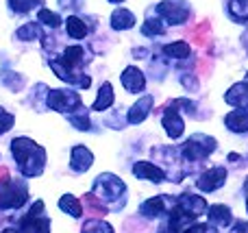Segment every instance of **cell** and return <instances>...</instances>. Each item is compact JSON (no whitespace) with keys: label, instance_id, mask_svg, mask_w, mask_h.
<instances>
[{"label":"cell","instance_id":"14","mask_svg":"<svg viewBox=\"0 0 248 233\" xmlns=\"http://www.w3.org/2000/svg\"><path fill=\"white\" fill-rule=\"evenodd\" d=\"M150 109H153V96H141V98L128 109V116H126L128 122H131V124H140V122H144L146 118H148Z\"/></svg>","mask_w":248,"mask_h":233},{"label":"cell","instance_id":"11","mask_svg":"<svg viewBox=\"0 0 248 233\" xmlns=\"http://www.w3.org/2000/svg\"><path fill=\"white\" fill-rule=\"evenodd\" d=\"M163 109H166V111H163V118H161L163 129H166V133L170 135L172 140H179L181 135H183V129H185L183 118H181V113L172 107H163Z\"/></svg>","mask_w":248,"mask_h":233},{"label":"cell","instance_id":"13","mask_svg":"<svg viewBox=\"0 0 248 233\" xmlns=\"http://www.w3.org/2000/svg\"><path fill=\"white\" fill-rule=\"evenodd\" d=\"M92 164H94V155H92V151H87L85 146H74L72 148V161H70V166H72L74 172H87V170L92 168Z\"/></svg>","mask_w":248,"mask_h":233},{"label":"cell","instance_id":"7","mask_svg":"<svg viewBox=\"0 0 248 233\" xmlns=\"http://www.w3.org/2000/svg\"><path fill=\"white\" fill-rule=\"evenodd\" d=\"M46 103L50 109H55V111H59V113H65V116L83 107L81 96L70 90H50Z\"/></svg>","mask_w":248,"mask_h":233},{"label":"cell","instance_id":"25","mask_svg":"<svg viewBox=\"0 0 248 233\" xmlns=\"http://www.w3.org/2000/svg\"><path fill=\"white\" fill-rule=\"evenodd\" d=\"M229 13H231L233 20L248 22V0H231V4H229Z\"/></svg>","mask_w":248,"mask_h":233},{"label":"cell","instance_id":"27","mask_svg":"<svg viewBox=\"0 0 248 233\" xmlns=\"http://www.w3.org/2000/svg\"><path fill=\"white\" fill-rule=\"evenodd\" d=\"M68 120L72 122L77 129H81V131H90V118H87V111L85 109H77V111H72V113H68Z\"/></svg>","mask_w":248,"mask_h":233},{"label":"cell","instance_id":"32","mask_svg":"<svg viewBox=\"0 0 248 233\" xmlns=\"http://www.w3.org/2000/svg\"><path fill=\"white\" fill-rule=\"evenodd\" d=\"M209 31H211L209 22H201V26H198V29L194 31V35H192L194 44H198V46H205L207 39H209Z\"/></svg>","mask_w":248,"mask_h":233},{"label":"cell","instance_id":"41","mask_svg":"<svg viewBox=\"0 0 248 233\" xmlns=\"http://www.w3.org/2000/svg\"><path fill=\"white\" fill-rule=\"evenodd\" d=\"M246 81H248V78H246Z\"/></svg>","mask_w":248,"mask_h":233},{"label":"cell","instance_id":"23","mask_svg":"<svg viewBox=\"0 0 248 233\" xmlns=\"http://www.w3.org/2000/svg\"><path fill=\"white\" fill-rule=\"evenodd\" d=\"M83 205H85L87 212H90L94 218H103L105 214H107V205H105L96 194H85L83 196Z\"/></svg>","mask_w":248,"mask_h":233},{"label":"cell","instance_id":"6","mask_svg":"<svg viewBox=\"0 0 248 233\" xmlns=\"http://www.w3.org/2000/svg\"><path fill=\"white\" fill-rule=\"evenodd\" d=\"M216 148H218V144H216V140L211 138V135L196 133L183 144L181 155H183L187 161H202V159H207Z\"/></svg>","mask_w":248,"mask_h":233},{"label":"cell","instance_id":"19","mask_svg":"<svg viewBox=\"0 0 248 233\" xmlns=\"http://www.w3.org/2000/svg\"><path fill=\"white\" fill-rule=\"evenodd\" d=\"M135 24V16H133L128 9H116L111 13V26L116 31H126Z\"/></svg>","mask_w":248,"mask_h":233},{"label":"cell","instance_id":"5","mask_svg":"<svg viewBox=\"0 0 248 233\" xmlns=\"http://www.w3.org/2000/svg\"><path fill=\"white\" fill-rule=\"evenodd\" d=\"M44 214H46L44 203L42 201H35L31 212L20 220V227H17V229H7L2 233H48L50 220H48Z\"/></svg>","mask_w":248,"mask_h":233},{"label":"cell","instance_id":"18","mask_svg":"<svg viewBox=\"0 0 248 233\" xmlns=\"http://www.w3.org/2000/svg\"><path fill=\"white\" fill-rule=\"evenodd\" d=\"M207 216H209L211 225L218 227V229H222V227H229L233 222V214H231V209H229L227 205H211Z\"/></svg>","mask_w":248,"mask_h":233},{"label":"cell","instance_id":"30","mask_svg":"<svg viewBox=\"0 0 248 233\" xmlns=\"http://www.w3.org/2000/svg\"><path fill=\"white\" fill-rule=\"evenodd\" d=\"M16 35H17V39H37V37H42V29H39V24L31 22V24L17 29Z\"/></svg>","mask_w":248,"mask_h":233},{"label":"cell","instance_id":"21","mask_svg":"<svg viewBox=\"0 0 248 233\" xmlns=\"http://www.w3.org/2000/svg\"><path fill=\"white\" fill-rule=\"evenodd\" d=\"M140 212L144 214V216H148V218L161 216V214L166 212V196H155V199L146 201V203L141 205Z\"/></svg>","mask_w":248,"mask_h":233},{"label":"cell","instance_id":"12","mask_svg":"<svg viewBox=\"0 0 248 233\" xmlns=\"http://www.w3.org/2000/svg\"><path fill=\"white\" fill-rule=\"evenodd\" d=\"M133 174H135L137 179L153 181V183H161L163 179H166V172H163L161 168H157L155 164H150V161H137V164L133 166Z\"/></svg>","mask_w":248,"mask_h":233},{"label":"cell","instance_id":"1","mask_svg":"<svg viewBox=\"0 0 248 233\" xmlns=\"http://www.w3.org/2000/svg\"><path fill=\"white\" fill-rule=\"evenodd\" d=\"M90 63V57L85 55L81 46H68L61 55V59H50V68L55 70V74L63 81L72 83V85L90 87V77L83 72V68Z\"/></svg>","mask_w":248,"mask_h":233},{"label":"cell","instance_id":"10","mask_svg":"<svg viewBox=\"0 0 248 233\" xmlns=\"http://www.w3.org/2000/svg\"><path fill=\"white\" fill-rule=\"evenodd\" d=\"M224 181H227V170L220 166V168H211V170H207V172H202L201 177H198L196 186H198V190H202V192H214V190H218V187H222Z\"/></svg>","mask_w":248,"mask_h":233},{"label":"cell","instance_id":"16","mask_svg":"<svg viewBox=\"0 0 248 233\" xmlns=\"http://www.w3.org/2000/svg\"><path fill=\"white\" fill-rule=\"evenodd\" d=\"M122 85L126 87L131 94H137V92H141L146 87V77L141 74V70L137 68H126L122 74Z\"/></svg>","mask_w":248,"mask_h":233},{"label":"cell","instance_id":"9","mask_svg":"<svg viewBox=\"0 0 248 233\" xmlns=\"http://www.w3.org/2000/svg\"><path fill=\"white\" fill-rule=\"evenodd\" d=\"M157 13L166 17L170 24H183L189 17V7L183 0H161L157 4Z\"/></svg>","mask_w":248,"mask_h":233},{"label":"cell","instance_id":"22","mask_svg":"<svg viewBox=\"0 0 248 233\" xmlns=\"http://www.w3.org/2000/svg\"><path fill=\"white\" fill-rule=\"evenodd\" d=\"M59 207L63 209L65 214H70L72 218H81L83 216V205L78 203V199L77 196H72V194H63L59 199Z\"/></svg>","mask_w":248,"mask_h":233},{"label":"cell","instance_id":"40","mask_svg":"<svg viewBox=\"0 0 248 233\" xmlns=\"http://www.w3.org/2000/svg\"><path fill=\"white\" fill-rule=\"evenodd\" d=\"M109 2H124V0H109Z\"/></svg>","mask_w":248,"mask_h":233},{"label":"cell","instance_id":"31","mask_svg":"<svg viewBox=\"0 0 248 233\" xmlns=\"http://www.w3.org/2000/svg\"><path fill=\"white\" fill-rule=\"evenodd\" d=\"M83 233H113V227H109L107 222L103 220H90L83 225Z\"/></svg>","mask_w":248,"mask_h":233},{"label":"cell","instance_id":"33","mask_svg":"<svg viewBox=\"0 0 248 233\" xmlns=\"http://www.w3.org/2000/svg\"><path fill=\"white\" fill-rule=\"evenodd\" d=\"M37 17H39V22H44V24L50 26V29H57V26L61 24V17L57 16V13H52L50 9H39Z\"/></svg>","mask_w":248,"mask_h":233},{"label":"cell","instance_id":"20","mask_svg":"<svg viewBox=\"0 0 248 233\" xmlns=\"http://www.w3.org/2000/svg\"><path fill=\"white\" fill-rule=\"evenodd\" d=\"M111 105H113V85L111 83H103V87H100V92H98V98L94 100L92 109H94V111H105V109H109Z\"/></svg>","mask_w":248,"mask_h":233},{"label":"cell","instance_id":"4","mask_svg":"<svg viewBox=\"0 0 248 233\" xmlns=\"http://www.w3.org/2000/svg\"><path fill=\"white\" fill-rule=\"evenodd\" d=\"M29 199V187L24 181L7 179L0 183V209H17Z\"/></svg>","mask_w":248,"mask_h":233},{"label":"cell","instance_id":"8","mask_svg":"<svg viewBox=\"0 0 248 233\" xmlns=\"http://www.w3.org/2000/svg\"><path fill=\"white\" fill-rule=\"evenodd\" d=\"M126 192V186L116 177V174H100L94 183V194L100 201H116Z\"/></svg>","mask_w":248,"mask_h":233},{"label":"cell","instance_id":"26","mask_svg":"<svg viewBox=\"0 0 248 233\" xmlns=\"http://www.w3.org/2000/svg\"><path fill=\"white\" fill-rule=\"evenodd\" d=\"M163 55L172 57V59H185V57H189V46L185 42L168 44V46H163Z\"/></svg>","mask_w":248,"mask_h":233},{"label":"cell","instance_id":"39","mask_svg":"<svg viewBox=\"0 0 248 233\" xmlns=\"http://www.w3.org/2000/svg\"><path fill=\"white\" fill-rule=\"evenodd\" d=\"M246 194H248V181H246ZM246 209H248V196H246Z\"/></svg>","mask_w":248,"mask_h":233},{"label":"cell","instance_id":"36","mask_svg":"<svg viewBox=\"0 0 248 233\" xmlns=\"http://www.w3.org/2000/svg\"><path fill=\"white\" fill-rule=\"evenodd\" d=\"M233 233H248V222H235Z\"/></svg>","mask_w":248,"mask_h":233},{"label":"cell","instance_id":"28","mask_svg":"<svg viewBox=\"0 0 248 233\" xmlns=\"http://www.w3.org/2000/svg\"><path fill=\"white\" fill-rule=\"evenodd\" d=\"M141 33L148 35V37H153V35H163L166 33V24H163L161 20H157V17H150V20H146V24L141 26Z\"/></svg>","mask_w":248,"mask_h":233},{"label":"cell","instance_id":"35","mask_svg":"<svg viewBox=\"0 0 248 233\" xmlns=\"http://www.w3.org/2000/svg\"><path fill=\"white\" fill-rule=\"evenodd\" d=\"M183 233H218V227H214V225H192L189 229H185Z\"/></svg>","mask_w":248,"mask_h":233},{"label":"cell","instance_id":"34","mask_svg":"<svg viewBox=\"0 0 248 233\" xmlns=\"http://www.w3.org/2000/svg\"><path fill=\"white\" fill-rule=\"evenodd\" d=\"M11 126H13V116H11V113H7L2 107H0V135L7 133Z\"/></svg>","mask_w":248,"mask_h":233},{"label":"cell","instance_id":"37","mask_svg":"<svg viewBox=\"0 0 248 233\" xmlns=\"http://www.w3.org/2000/svg\"><path fill=\"white\" fill-rule=\"evenodd\" d=\"M7 179H11V172H9V168H4V166H0V183L7 181Z\"/></svg>","mask_w":248,"mask_h":233},{"label":"cell","instance_id":"29","mask_svg":"<svg viewBox=\"0 0 248 233\" xmlns=\"http://www.w3.org/2000/svg\"><path fill=\"white\" fill-rule=\"evenodd\" d=\"M37 4H44V0H9V7L16 13H29V11H33Z\"/></svg>","mask_w":248,"mask_h":233},{"label":"cell","instance_id":"2","mask_svg":"<svg viewBox=\"0 0 248 233\" xmlns=\"http://www.w3.org/2000/svg\"><path fill=\"white\" fill-rule=\"evenodd\" d=\"M11 153L17 161L22 177H39L46 168V151L29 138H16L11 142Z\"/></svg>","mask_w":248,"mask_h":233},{"label":"cell","instance_id":"15","mask_svg":"<svg viewBox=\"0 0 248 233\" xmlns=\"http://www.w3.org/2000/svg\"><path fill=\"white\" fill-rule=\"evenodd\" d=\"M224 100H227L229 105H233V107H237V109H248V81L233 85L231 90L227 92Z\"/></svg>","mask_w":248,"mask_h":233},{"label":"cell","instance_id":"17","mask_svg":"<svg viewBox=\"0 0 248 233\" xmlns=\"http://www.w3.org/2000/svg\"><path fill=\"white\" fill-rule=\"evenodd\" d=\"M224 124H227L229 131H233V133H246L248 131V109H235V111L227 113Z\"/></svg>","mask_w":248,"mask_h":233},{"label":"cell","instance_id":"38","mask_svg":"<svg viewBox=\"0 0 248 233\" xmlns=\"http://www.w3.org/2000/svg\"><path fill=\"white\" fill-rule=\"evenodd\" d=\"M198 72H201V74L209 72V61H201V63H198Z\"/></svg>","mask_w":248,"mask_h":233},{"label":"cell","instance_id":"24","mask_svg":"<svg viewBox=\"0 0 248 233\" xmlns=\"http://www.w3.org/2000/svg\"><path fill=\"white\" fill-rule=\"evenodd\" d=\"M65 31H68L70 37H74V39H83V37L87 35V24L81 20V17L70 16V17H68V22H65Z\"/></svg>","mask_w":248,"mask_h":233},{"label":"cell","instance_id":"3","mask_svg":"<svg viewBox=\"0 0 248 233\" xmlns=\"http://www.w3.org/2000/svg\"><path fill=\"white\" fill-rule=\"evenodd\" d=\"M207 209V203L202 196L194 194H181L176 199V205L172 207V212L168 214V227L163 233H181L185 231L202 212Z\"/></svg>","mask_w":248,"mask_h":233}]
</instances>
